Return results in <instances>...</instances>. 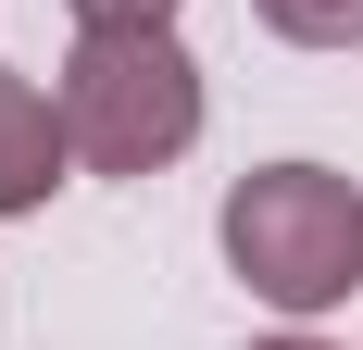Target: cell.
<instances>
[{
    "label": "cell",
    "mask_w": 363,
    "mask_h": 350,
    "mask_svg": "<svg viewBox=\"0 0 363 350\" xmlns=\"http://www.w3.org/2000/svg\"><path fill=\"white\" fill-rule=\"evenodd\" d=\"M50 101H63V138L88 175H163L201 138V63L176 26H75Z\"/></svg>",
    "instance_id": "1"
},
{
    "label": "cell",
    "mask_w": 363,
    "mask_h": 350,
    "mask_svg": "<svg viewBox=\"0 0 363 350\" xmlns=\"http://www.w3.org/2000/svg\"><path fill=\"white\" fill-rule=\"evenodd\" d=\"M225 263L251 300H276L289 325L338 313L363 288V188L338 163H263L225 188Z\"/></svg>",
    "instance_id": "2"
},
{
    "label": "cell",
    "mask_w": 363,
    "mask_h": 350,
    "mask_svg": "<svg viewBox=\"0 0 363 350\" xmlns=\"http://www.w3.org/2000/svg\"><path fill=\"white\" fill-rule=\"evenodd\" d=\"M75 138H63V101L50 88H26V75L0 63V213H38L50 188H63Z\"/></svg>",
    "instance_id": "3"
},
{
    "label": "cell",
    "mask_w": 363,
    "mask_h": 350,
    "mask_svg": "<svg viewBox=\"0 0 363 350\" xmlns=\"http://www.w3.org/2000/svg\"><path fill=\"white\" fill-rule=\"evenodd\" d=\"M289 50H363V0H251Z\"/></svg>",
    "instance_id": "4"
},
{
    "label": "cell",
    "mask_w": 363,
    "mask_h": 350,
    "mask_svg": "<svg viewBox=\"0 0 363 350\" xmlns=\"http://www.w3.org/2000/svg\"><path fill=\"white\" fill-rule=\"evenodd\" d=\"M75 26H176V0H63Z\"/></svg>",
    "instance_id": "5"
},
{
    "label": "cell",
    "mask_w": 363,
    "mask_h": 350,
    "mask_svg": "<svg viewBox=\"0 0 363 350\" xmlns=\"http://www.w3.org/2000/svg\"><path fill=\"white\" fill-rule=\"evenodd\" d=\"M251 350H326V338H251Z\"/></svg>",
    "instance_id": "6"
}]
</instances>
